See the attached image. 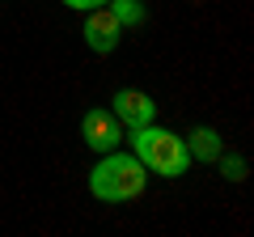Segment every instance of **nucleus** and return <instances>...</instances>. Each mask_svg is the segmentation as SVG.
<instances>
[{
  "instance_id": "f257e3e1",
  "label": "nucleus",
  "mask_w": 254,
  "mask_h": 237,
  "mask_svg": "<svg viewBox=\"0 0 254 237\" xmlns=\"http://www.w3.org/2000/svg\"><path fill=\"white\" fill-rule=\"evenodd\" d=\"M144 186H148L144 161L136 153H119V148H110L89 174V191L102 203H131V199L144 195Z\"/></svg>"
},
{
  "instance_id": "f03ea898",
  "label": "nucleus",
  "mask_w": 254,
  "mask_h": 237,
  "mask_svg": "<svg viewBox=\"0 0 254 237\" xmlns=\"http://www.w3.org/2000/svg\"><path fill=\"white\" fill-rule=\"evenodd\" d=\"M131 153L144 161L148 174H161V178H182V174L190 170L187 140L174 136V131H165V127H157V123L131 131Z\"/></svg>"
},
{
  "instance_id": "7ed1b4c3",
  "label": "nucleus",
  "mask_w": 254,
  "mask_h": 237,
  "mask_svg": "<svg viewBox=\"0 0 254 237\" xmlns=\"http://www.w3.org/2000/svg\"><path fill=\"white\" fill-rule=\"evenodd\" d=\"M81 34H85V47L93 55H110L119 47V38H123V21L106 4H98V9H85V30Z\"/></svg>"
},
{
  "instance_id": "20e7f679",
  "label": "nucleus",
  "mask_w": 254,
  "mask_h": 237,
  "mask_svg": "<svg viewBox=\"0 0 254 237\" xmlns=\"http://www.w3.org/2000/svg\"><path fill=\"white\" fill-rule=\"evenodd\" d=\"M127 136V127L115 118V110H89V115L81 118V140L93 148V153H110V148H119Z\"/></svg>"
},
{
  "instance_id": "39448f33",
  "label": "nucleus",
  "mask_w": 254,
  "mask_h": 237,
  "mask_svg": "<svg viewBox=\"0 0 254 237\" xmlns=\"http://www.w3.org/2000/svg\"><path fill=\"white\" fill-rule=\"evenodd\" d=\"M110 106H115V118L123 123L127 131H136V127H148V123H157V102L148 98L144 89H115Z\"/></svg>"
},
{
  "instance_id": "423d86ee",
  "label": "nucleus",
  "mask_w": 254,
  "mask_h": 237,
  "mask_svg": "<svg viewBox=\"0 0 254 237\" xmlns=\"http://www.w3.org/2000/svg\"><path fill=\"white\" fill-rule=\"evenodd\" d=\"M187 153H190V161H216L220 153H225V140H220V131L216 127H195L187 136Z\"/></svg>"
},
{
  "instance_id": "0eeeda50",
  "label": "nucleus",
  "mask_w": 254,
  "mask_h": 237,
  "mask_svg": "<svg viewBox=\"0 0 254 237\" xmlns=\"http://www.w3.org/2000/svg\"><path fill=\"white\" fill-rule=\"evenodd\" d=\"M110 4V13H115L119 21H123L127 30H136V26H144V17H148V9H144V0H106Z\"/></svg>"
},
{
  "instance_id": "6e6552de",
  "label": "nucleus",
  "mask_w": 254,
  "mask_h": 237,
  "mask_svg": "<svg viewBox=\"0 0 254 237\" xmlns=\"http://www.w3.org/2000/svg\"><path fill=\"white\" fill-rule=\"evenodd\" d=\"M216 161H220V174H225L229 182H242V178H246V161H242L237 153H233V157H225V153H220Z\"/></svg>"
},
{
  "instance_id": "1a4fd4ad",
  "label": "nucleus",
  "mask_w": 254,
  "mask_h": 237,
  "mask_svg": "<svg viewBox=\"0 0 254 237\" xmlns=\"http://www.w3.org/2000/svg\"><path fill=\"white\" fill-rule=\"evenodd\" d=\"M68 9H76V13H85V9H98V4H106V0H64Z\"/></svg>"
}]
</instances>
